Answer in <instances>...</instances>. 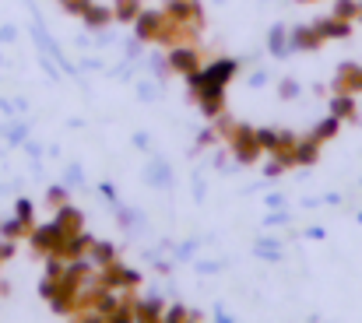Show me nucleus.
Listing matches in <instances>:
<instances>
[{"label":"nucleus","mask_w":362,"mask_h":323,"mask_svg":"<svg viewBox=\"0 0 362 323\" xmlns=\"http://www.w3.org/2000/svg\"><path fill=\"white\" fill-rule=\"evenodd\" d=\"M226 141H229V151H233L240 162H257V158L264 155V148H260V141H257V130H253V127L233 123V130L226 134Z\"/></svg>","instance_id":"nucleus-1"},{"label":"nucleus","mask_w":362,"mask_h":323,"mask_svg":"<svg viewBox=\"0 0 362 323\" xmlns=\"http://www.w3.org/2000/svg\"><path fill=\"white\" fill-rule=\"evenodd\" d=\"M28 239H32V249H39V253H46V257H53V253H60V246H64V232H60V225L57 221H49V225H42V228H32L28 232Z\"/></svg>","instance_id":"nucleus-2"},{"label":"nucleus","mask_w":362,"mask_h":323,"mask_svg":"<svg viewBox=\"0 0 362 323\" xmlns=\"http://www.w3.org/2000/svg\"><path fill=\"white\" fill-rule=\"evenodd\" d=\"M165 18H173L180 25H190V28L204 25V11H201L197 0H165Z\"/></svg>","instance_id":"nucleus-3"},{"label":"nucleus","mask_w":362,"mask_h":323,"mask_svg":"<svg viewBox=\"0 0 362 323\" xmlns=\"http://www.w3.org/2000/svg\"><path fill=\"white\" fill-rule=\"evenodd\" d=\"M99 285H103V288H117V292L137 288V285H141V274H137V271H127V267H120V264L113 260V264H106V267L99 271Z\"/></svg>","instance_id":"nucleus-4"},{"label":"nucleus","mask_w":362,"mask_h":323,"mask_svg":"<svg viewBox=\"0 0 362 323\" xmlns=\"http://www.w3.org/2000/svg\"><path fill=\"white\" fill-rule=\"evenodd\" d=\"M169 67H173L176 74L190 78L194 71H201V53H197L190 42H180V46H173V49H169Z\"/></svg>","instance_id":"nucleus-5"},{"label":"nucleus","mask_w":362,"mask_h":323,"mask_svg":"<svg viewBox=\"0 0 362 323\" xmlns=\"http://www.w3.org/2000/svg\"><path fill=\"white\" fill-rule=\"evenodd\" d=\"M162 28H165V11H141L137 21H134V32L144 42H158L162 39Z\"/></svg>","instance_id":"nucleus-6"},{"label":"nucleus","mask_w":362,"mask_h":323,"mask_svg":"<svg viewBox=\"0 0 362 323\" xmlns=\"http://www.w3.org/2000/svg\"><path fill=\"white\" fill-rule=\"evenodd\" d=\"M88 253H92V239H88L85 232H74V235L64 239V246H60L57 257H64V260L71 264V260H81V257H88Z\"/></svg>","instance_id":"nucleus-7"},{"label":"nucleus","mask_w":362,"mask_h":323,"mask_svg":"<svg viewBox=\"0 0 362 323\" xmlns=\"http://www.w3.org/2000/svg\"><path fill=\"white\" fill-rule=\"evenodd\" d=\"M317 155H320V141L310 134V137L296 141V148H292V165H313Z\"/></svg>","instance_id":"nucleus-8"},{"label":"nucleus","mask_w":362,"mask_h":323,"mask_svg":"<svg viewBox=\"0 0 362 323\" xmlns=\"http://www.w3.org/2000/svg\"><path fill=\"white\" fill-rule=\"evenodd\" d=\"M334 88H338V92H345V95H356V92H362V67H356V64H345V67L338 71Z\"/></svg>","instance_id":"nucleus-9"},{"label":"nucleus","mask_w":362,"mask_h":323,"mask_svg":"<svg viewBox=\"0 0 362 323\" xmlns=\"http://www.w3.org/2000/svg\"><path fill=\"white\" fill-rule=\"evenodd\" d=\"M324 42H327V39L320 35L317 25H303V28L292 32V46H296V49H317V46H324Z\"/></svg>","instance_id":"nucleus-10"},{"label":"nucleus","mask_w":362,"mask_h":323,"mask_svg":"<svg viewBox=\"0 0 362 323\" xmlns=\"http://www.w3.org/2000/svg\"><path fill=\"white\" fill-rule=\"evenodd\" d=\"M53 221L60 225V232H64V235H74V232H85V228H81V221H85V218H81V211H78V208H71V204H64V208H57V218H53Z\"/></svg>","instance_id":"nucleus-11"},{"label":"nucleus","mask_w":362,"mask_h":323,"mask_svg":"<svg viewBox=\"0 0 362 323\" xmlns=\"http://www.w3.org/2000/svg\"><path fill=\"white\" fill-rule=\"evenodd\" d=\"M165 317V310H162V303H134V323H162Z\"/></svg>","instance_id":"nucleus-12"},{"label":"nucleus","mask_w":362,"mask_h":323,"mask_svg":"<svg viewBox=\"0 0 362 323\" xmlns=\"http://www.w3.org/2000/svg\"><path fill=\"white\" fill-rule=\"evenodd\" d=\"M317 28H320L324 39H345V35H352V21H341V18H324V21H317Z\"/></svg>","instance_id":"nucleus-13"},{"label":"nucleus","mask_w":362,"mask_h":323,"mask_svg":"<svg viewBox=\"0 0 362 323\" xmlns=\"http://www.w3.org/2000/svg\"><path fill=\"white\" fill-rule=\"evenodd\" d=\"M81 18H85V25H92V28H106V25L113 21V7H99V4H92Z\"/></svg>","instance_id":"nucleus-14"},{"label":"nucleus","mask_w":362,"mask_h":323,"mask_svg":"<svg viewBox=\"0 0 362 323\" xmlns=\"http://www.w3.org/2000/svg\"><path fill=\"white\" fill-rule=\"evenodd\" d=\"M141 11H144L141 0H113V18L117 21H137Z\"/></svg>","instance_id":"nucleus-15"},{"label":"nucleus","mask_w":362,"mask_h":323,"mask_svg":"<svg viewBox=\"0 0 362 323\" xmlns=\"http://www.w3.org/2000/svg\"><path fill=\"white\" fill-rule=\"evenodd\" d=\"M331 116H338V119H352V116H356V99L345 95V92H338V95L331 99Z\"/></svg>","instance_id":"nucleus-16"},{"label":"nucleus","mask_w":362,"mask_h":323,"mask_svg":"<svg viewBox=\"0 0 362 323\" xmlns=\"http://www.w3.org/2000/svg\"><path fill=\"white\" fill-rule=\"evenodd\" d=\"M92 260H95L99 267H106V264L117 260V249H113L110 242H92Z\"/></svg>","instance_id":"nucleus-17"},{"label":"nucleus","mask_w":362,"mask_h":323,"mask_svg":"<svg viewBox=\"0 0 362 323\" xmlns=\"http://www.w3.org/2000/svg\"><path fill=\"white\" fill-rule=\"evenodd\" d=\"M334 18L356 21V18H359V0H334Z\"/></svg>","instance_id":"nucleus-18"},{"label":"nucleus","mask_w":362,"mask_h":323,"mask_svg":"<svg viewBox=\"0 0 362 323\" xmlns=\"http://www.w3.org/2000/svg\"><path fill=\"white\" fill-rule=\"evenodd\" d=\"M338 127H341V119H338V116H327V119H324V123H320V127L313 130V137H317V141L324 144V141H331V137L338 134Z\"/></svg>","instance_id":"nucleus-19"},{"label":"nucleus","mask_w":362,"mask_h":323,"mask_svg":"<svg viewBox=\"0 0 362 323\" xmlns=\"http://www.w3.org/2000/svg\"><path fill=\"white\" fill-rule=\"evenodd\" d=\"M106 323H134V303H123L117 313H110Z\"/></svg>","instance_id":"nucleus-20"},{"label":"nucleus","mask_w":362,"mask_h":323,"mask_svg":"<svg viewBox=\"0 0 362 323\" xmlns=\"http://www.w3.org/2000/svg\"><path fill=\"white\" fill-rule=\"evenodd\" d=\"M25 232H32V225H25L21 218H14V221L4 225V235H7V239H18V235H25Z\"/></svg>","instance_id":"nucleus-21"},{"label":"nucleus","mask_w":362,"mask_h":323,"mask_svg":"<svg viewBox=\"0 0 362 323\" xmlns=\"http://www.w3.org/2000/svg\"><path fill=\"white\" fill-rule=\"evenodd\" d=\"M32 215H35L32 201H18V208H14V218H21L25 225H32Z\"/></svg>","instance_id":"nucleus-22"},{"label":"nucleus","mask_w":362,"mask_h":323,"mask_svg":"<svg viewBox=\"0 0 362 323\" xmlns=\"http://www.w3.org/2000/svg\"><path fill=\"white\" fill-rule=\"evenodd\" d=\"M60 4H64L71 14H85V11L92 7V0H60Z\"/></svg>","instance_id":"nucleus-23"},{"label":"nucleus","mask_w":362,"mask_h":323,"mask_svg":"<svg viewBox=\"0 0 362 323\" xmlns=\"http://www.w3.org/2000/svg\"><path fill=\"white\" fill-rule=\"evenodd\" d=\"M49 204H53V208H64V204H67V194H64V190H49Z\"/></svg>","instance_id":"nucleus-24"},{"label":"nucleus","mask_w":362,"mask_h":323,"mask_svg":"<svg viewBox=\"0 0 362 323\" xmlns=\"http://www.w3.org/2000/svg\"><path fill=\"white\" fill-rule=\"evenodd\" d=\"M271 49H274V53H281V28H274V32H271Z\"/></svg>","instance_id":"nucleus-25"},{"label":"nucleus","mask_w":362,"mask_h":323,"mask_svg":"<svg viewBox=\"0 0 362 323\" xmlns=\"http://www.w3.org/2000/svg\"><path fill=\"white\" fill-rule=\"evenodd\" d=\"M296 92H299V88H296V85H292V81H285V85H281V95H285V99H292V95H296Z\"/></svg>","instance_id":"nucleus-26"},{"label":"nucleus","mask_w":362,"mask_h":323,"mask_svg":"<svg viewBox=\"0 0 362 323\" xmlns=\"http://www.w3.org/2000/svg\"><path fill=\"white\" fill-rule=\"evenodd\" d=\"M359 21H362V4H359Z\"/></svg>","instance_id":"nucleus-27"},{"label":"nucleus","mask_w":362,"mask_h":323,"mask_svg":"<svg viewBox=\"0 0 362 323\" xmlns=\"http://www.w3.org/2000/svg\"><path fill=\"white\" fill-rule=\"evenodd\" d=\"M299 4H310V0H299Z\"/></svg>","instance_id":"nucleus-28"}]
</instances>
